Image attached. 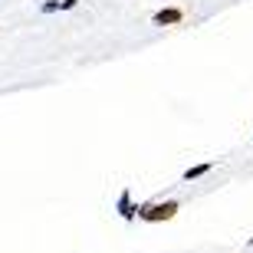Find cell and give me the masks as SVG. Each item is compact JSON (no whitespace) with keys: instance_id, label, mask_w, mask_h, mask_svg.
I'll return each instance as SVG.
<instances>
[{"instance_id":"5","label":"cell","mask_w":253,"mask_h":253,"mask_svg":"<svg viewBox=\"0 0 253 253\" xmlns=\"http://www.w3.org/2000/svg\"><path fill=\"white\" fill-rule=\"evenodd\" d=\"M63 10V0H43L40 3V13H59Z\"/></svg>"},{"instance_id":"1","label":"cell","mask_w":253,"mask_h":253,"mask_svg":"<svg viewBox=\"0 0 253 253\" xmlns=\"http://www.w3.org/2000/svg\"><path fill=\"white\" fill-rule=\"evenodd\" d=\"M178 211H181V201H148V204L138 207V217L145 224H161V220H171Z\"/></svg>"},{"instance_id":"2","label":"cell","mask_w":253,"mask_h":253,"mask_svg":"<svg viewBox=\"0 0 253 253\" xmlns=\"http://www.w3.org/2000/svg\"><path fill=\"white\" fill-rule=\"evenodd\" d=\"M181 20H184V10L181 7H161V10H155L151 23H155V27H178Z\"/></svg>"},{"instance_id":"3","label":"cell","mask_w":253,"mask_h":253,"mask_svg":"<svg viewBox=\"0 0 253 253\" xmlns=\"http://www.w3.org/2000/svg\"><path fill=\"white\" fill-rule=\"evenodd\" d=\"M115 211H119L122 220H135V217H138V207L131 204V191L128 188H122V194H119V201H115Z\"/></svg>"},{"instance_id":"7","label":"cell","mask_w":253,"mask_h":253,"mask_svg":"<svg viewBox=\"0 0 253 253\" xmlns=\"http://www.w3.org/2000/svg\"><path fill=\"white\" fill-rule=\"evenodd\" d=\"M250 141H253V138H250Z\"/></svg>"},{"instance_id":"6","label":"cell","mask_w":253,"mask_h":253,"mask_svg":"<svg viewBox=\"0 0 253 253\" xmlns=\"http://www.w3.org/2000/svg\"><path fill=\"white\" fill-rule=\"evenodd\" d=\"M73 7H79V0H63V10H73Z\"/></svg>"},{"instance_id":"4","label":"cell","mask_w":253,"mask_h":253,"mask_svg":"<svg viewBox=\"0 0 253 253\" xmlns=\"http://www.w3.org/2000/svg\"><path fill=\"white\" fill-rule=\"evenodd\" d=\"M214 171V161H201V165H194V168H188L184 174H181V181H197V178H204V174H211Z\"/></svg>"}]
</instances>
